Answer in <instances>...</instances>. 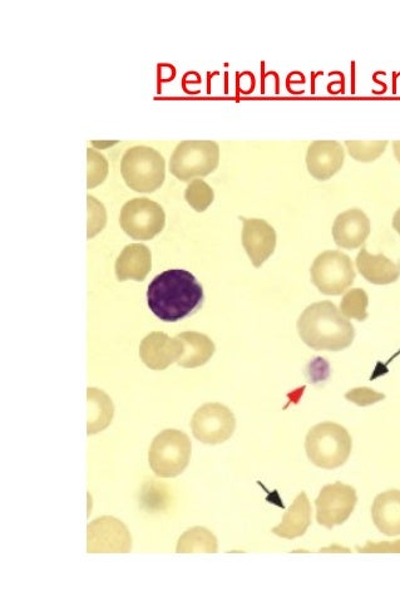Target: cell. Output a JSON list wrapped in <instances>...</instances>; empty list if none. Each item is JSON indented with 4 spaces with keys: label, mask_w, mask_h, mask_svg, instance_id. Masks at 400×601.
Wrapping results in <instances>:
<instances>
[{
    "label": "cell",
    "mask_w": 400,
    "mask_h": 601,
    "mask_svg": "<svg viewBox=\"0 0 400 601\" xmlns=\"http://www.w3.org/2000/svg\"><path fill=\"white\" fill-rule=\"evenodd\" d=\"M370 234V220L360 209H350L337 216L333 225V238L339 248H360Z\"/></svg>",
    "instance_id": "obj_15"
},
{
    "label": "cell",
    "mask_w": 400,
    "mask_h": 601,
    "mask_svg": "<svg viewBox=\"0 0 400 601\" xmlns=\"http://www.w3.org/2000/svg\"><path fill=\"white\" fill-rule=\"evenodd\" d=\"M219 545L217 539L210 530L205 527H192L181 536L177 544V553H217Z\"/></svg>",
    "instance_id": "obj_22"
},
{
    "label": "cell",
    "mask_w": 400,
    "mask_h": 601,
    "mask_svg": "<svg viewBox=\"0 0 400 601\" xmlns=\"http://www.w3.org/2000/svg\"><path fill=\"white\" fill-rule=\"evenodd\" d=\"M166 215L160 204L146 197L133 199L123 206L120 224L135 240H151L165 228Z\"/></svg>",
    "instance_id": "obj_8"
},
{
    "label": "cell",
    "mask_w": 400,
    "mask_h": 601,
    "mask_svg": "<svg viewBox=\"0 0 400 601\" xmlns=\"http://www.w3.org/2000/svg\"><path fill=\"white\" fill-rule=\"evenodd\" d=\"M357 268L367 282L375 285L393 284L400 278V261L394 263L383 254L372 255L367 248L359 251Z\"/></svg>",
    "instance_id": "obj_16"
},
{
    "label": "cell",
    "mask_w": 400,
    "mask_h": 601,
    "mask_svg": "<svg viewBox=\"0 0 400 601\" xmlns=\"http://www.w3.org/2000/svg\"><path fill=\"white\" fill-rule=\"evenodd\" d=\"M191 428L196 440L205 445H221L234 435L236 420L230 408L221 403H207L195 412Z\"/></svg>",
    "instance_id": "obj_9"
},
{
    "label": "cell",
    "mask_w": 400,
    "mask_h": 601,
    "mask_svg": "<svg viewBox=\"0 0 400 601\" xmlns=\"http://www.w3.org/2000/svg\"><path fill=\"white\" fill-rule=\"evenodd\" d=\"M243 221V245L246 254L255 268H260L274 254L276 248V231L268 221L263 219H246Z\"/></svg>",
    "instance_id": "obj_12"
},
{
    "label": "cell",
    "mask_w": 400,
    "mask_h": 601,
    "mask_svg": "<svg viewBox=\"0 0 400 601\" xmlns=\"http://www.w3.org/2000/svg\"><path fill=\"white\" fill-rule=\"evenodd\" d=\"M352 437L347 428L334 422L314 426L306 436V456L316 467L324 470L339 469L352 453Z\"/></svg>",
    "instance_id": "obj_3"
},
{
    "label": "cell",
    "mask_w": 400,
    "mask_h": 601,
    "mask_svg": "<svg viewBox=\"0 0 400 601\" xmlns=\"http://www.w3.org/2000/svg\"><path fill=\"white\" fill-rule=\"evenodd\" d=\"M185 199L197 213H204L214 203L215 194L209 184L196 179L190 182L185 191Z\"/></svg>",
    "instance_id": "obj_24"
},
{
    "label": "cell",
    "mask_w": 400,
    "mask_h": 601,
    "mask_svg": "<svg viewBox=\"0 0 400 601\" xmlns=\"http://www.w3.org/2000/svg\"><path fill=\"white\" fill-rule=\"evenodd\" d=\"M374 525L387 536L400 535V490H389L375 497L372 507Z\"/></svg>",
    "instance_id": "obj_18"
},
{
    "label": "cell",
    "mask_w": 400,
    "mask_h": 601,
    "mask_svg": "<svg viewBox=\"0 0 400 601\" xmlns=\"http://www.w3.org/2000/svg\"><path fill=\"white\" fill-rule=\"evenodd\" d=\"M298 330L301 341L314 351L340 352L355 338L353 324L328 300L309 305L300 315Z\"/></svg>",
    "instance_id": "obj_2"
},
{
    "label": "cell",
    "mask_w": 400,
    "mask_h": 601,
    "mask_svg": "<svg viewBox=\"0 0 400 601\" xmlns=\"http://www.w3.org/2000/svg\"><path fill=\"white\" fill-rule=\"evenodd\" d=\"M345 151L338 141L311 142L306 152V166L310 175L319 181H327L337 175L344 165Z\"/></svg>",
    "instance_id": "obj_13"
},
{
    "label": "cell",
    "mask_w": 400,
    "mask_h": 601,
    "mask_svg": "<svg viewBox=\"0 0 400 601\" xmlns=\"http://www.w3.org/2000/svg\"><path fill=\"white\" fill-rule=\"evenodd\" d=\"M152 268V255L146 245L131 244L123 249L116 261V275L120 282H143Z\"/></svg>",
    "instance_id": "obj_17"
},
{
    "label": "cell",
    "mask_w": 400,
    "mask_h": 601,
    "mask_svg": "<svg viewBox=\"0 0 400 601\" xmlns=\"http://www.w3.org/2000/svg\"><path fill=\"white\" fill-rule=\"evenodd\" d=\"M177 338L180 339L182 346L181 357L177 364L182 368L192 369L205 366L215 354V344L205 334L185 332Z\"/></svg>",
    "instance_id": "obj_20"
},
{
    "label": "cell",
    "mask_w": 400,
    "mask_h": 601,
    "mask_svg": "<svg viewBox=\"0 0 400 601\" xmlns=\"http://www.w3.org/2000/svg\"><path fill=\"white\" fill-rule=\"evenodd\" d=\"M88 156V177L87 187L88 189H95L98 185H101L106 180L108 174V162L100 152L93 149L87 150Z\"/></svg>",
    "instance_id": "obj_26"
},
{
    "label": "cell",
    "mask_w": 400,
    "mask_h": 601,
    "mask_svg": "<svg viewBox=\"0 0 400 601\" xmlns=\"http://www.w3.org/2000/svg\"><path fill=\"white\" fill-rule=\"evenodd\" d=\"M182 346L179 338H170L162 332L148 334L140 344L142 362L153 371H164L179 362Z\"/></svg>",
    "instance_id": "obj_14"
},
{
    "label": "cell",
    "mask_w": 400,
    "mask_h": 601,
    "mask_svg": "<svg viewBox=\"0 0 400 601\" xmlns=\"http://www.w3.org/2000/svg\"><path fill=\"white\" fill-rule=\"evenodd\" d=\"M192 446L189 436L179 430H165L155 437L148 452V461L156 476L172 479L189 466Z\"/></svg>",
    "instance_id": "obj_5"
},
{
    "label": "cell",
    "mask_w": 400,
    "mask_h": 601,
    "mask_svg": "<svg viewBox=\"0 0 400 601\" xmlns=\"http://www.w3.org/2000/svg\"><path fill=\"white\" fill-rule=\"evenodd\" d=\"M311 282L325 295H342L355 279L353 261L338 250H328L316 256L310 269Z\"/></svg>",
    "instance_id": "obj_7"
},
{
    "label": "cell",
    "mask_w": 400,
    "mask_h": 601,
    "mask_svg": "<svg viewBox=\"0 0 400 601\" xmlns=\"http://www.w3.org/2000/svg\"><path fill=\"white\" fill-rule=\"evenodd\" d=\"M359 551H400V541H397L395 544H387L383 543L380 545L368 544L363 549H358Z\"/></svg>",
    "instance_id": "obj_29"
},
{
    "label": "cell",
    "mask_w": 400,
    "mask_h": 601,
    "mask_svg": "<svg viewBox=\"0 0 400 601\" xmlns=\"http://www.w3.org/2000/svg\"><path fill=\"white\" fill-rule=\"evenodd\" d=\"M88 436L105 430L111 425L113 413V403L111 398L101 389L88 388Z\"/></svg>",
    "instance_id": "obj_21"
},
{
    "label": "cell",
    "mask_w": 400,
    "mask_h": 601,
    "mask_svg": "<svg viewBox=\"0 0 400 601\" xmlns=\"http://www.w3.org/2000/svg\"><path fill=\"white\" fill-rule=\"evenodd\" d=\"M204 288L194 274L182 269L157 275L147 289L148 308L162 322L176 323L190 317L204 304Z\"/></svg>",
    "instance_id": "obj_1"
},
{
    "label": "cell",
    "mask_w": 400,
    "mask_h": 601,
    "mask_svg": "<svg viewBox=\"0 0 400 601\" xmlns=\"http://www.w3.org/2000/svg\"><path fill=\"white\" fill-rule=\"evenodd\" d=\"M345 398L359 407H368L383 401L385 394L374 391L372 388L359 387L350 389V391L345 394Z\"/></svg>",
    "instance_id": "obj_28"
},
{
    "label": "cell",
    "mask_w": 400,
    "mask_h": 601,
    "mask_svg": "<svg viewBox=\"0 0 400 601\" xmlns=\"http://www.w3.org/2000/svg\"><path fill=\"white\" fill-rule=\"evenodd\" d=\"M121 174L130 189L151 194L164 184L166 162L152 147L135 146L123 155Z\"/></svg>",
    "instance_id": "obj_4"
},
{
    "label": "cell",
    "mask_w": 400,
    "mask_h": 601,
    "mask_svg": "<svg viewBox=\"0 0 400 601\" xmlns=\"http://www.w3.org/2000/svg\"><path fill=\"white\" fill-rule=\"evenodd\" d=\"M393 228L400 235V208L397 210V213L394 214Z\"/></svg>",
    "instance_id": "obj_30"
},
{
    "label": "cell",
    "mask_w": 400,
    "mask_h": 601,
    "mask_svg": "<svg viewBox=\"0 0 400 601\" xmlns=\"http://www.w3.org/2000/svg\"><path fill=\"white\" fill-rule=\"evenodd\" d=\"M357 502V491L352 486L343 482L324 486L315 501L316 521L327 529L343 525L353 514Z\"/></svg>",
    "instance_id": "obj_10"
},
{
    "label": "cell",
    "mask_w": 400,
    "mask_h": 601,
    "mask_svg": "<svg viewBox=\"0 0 400 601\" xmlns=\"http://www.w3.org/2000/svg\"><path fill=\"white\" fill-rule=\"evenodd\" d=\"M88 239L93 238L98 233H101L102 229L106 225V210L103 208L101 203L95 199V197L88 196Z\"/></svg>",
    "instance_id": "obj_27"
},
{
    "label": "cell",
    "mask_w": 400,
    "mask_h": 601,
    "mask_svg": "<svg viewBox=\"0 0 400 601\" xmlns=\"http://www.w3.org/2000/svg\"><path fill=\"white\" fill-rule=\"evenodd\" d=\"M131 548L130 531L115 517L103 516L88 526V553H128Z\"/></svg>",
    "instance_id": "obj_11"
},
{
    "label": "cell",
    "mask_w": 400,
    "mask_h": 601,
    "mask_svg": "<svg viewBox=\"0 0 400 601\" xmlns=\"http://www.w3.org/2000/svg\"><path fill=\"white\" fill-rule=\"evenodd\" d=\"M220 147L215 141H182L170 160L171 174L180 181L212 174L219 166Z\"/></svg>",
    "instance_id": "obj_6"
},
{
    "label": "cell",
    "mask_w": 400,
    "mask_h": 601,
    "mask_svg": "<svg viewBox=\"0 0 400 601\" xmlns=\"http://www.w3.org/2000/svg\"><path fill=\"white\" fill-rule=\"evenodd\" d=\"M368 305L367 292L362 288H355L344 295L342 303H340V312L348 319H357L358 322H364L368 319Z\"/></svg>",
    "instance_id": "obj_23"
},
{
    "label": "cell",
    "mask_w": 400,
    "mask_h": 601,
    "mask_svg": "<svg viewBox=\"0 0 400 601\" xmlns=\"http://www.w3.org/2000/svg\"><path fill=\"white\" fill-rule=\"evenodd\" d=\"M311 524V507L305 492L296 497L293 505L285 512L281 524L274 527L273 534L279 538L293 540L304 536Z\"/></svg>",
    "instance_id": "obj_19"
},
{
    "label": "cell",
    "mask_w": 400,
    "mask_h": 601,
    "mask_svg": "<svg viewBox=\"0 0 400 601\" xmlns=\"http://www.w3.org/2000/svg\"><path fill=\"white\" fill-rule=\"evenodd\" d=\"M393 150H394V155H395V157H397V160L399 161V164H400V141L393 142Z\"/></svg>",
    "instance_id": "obj_31"
},
{
    "label": "cell",
    "mask_w": 400,
    "mask_h": 601,
    "mask_svg": "<svg viewBox=\"0 0 400 601\" xmlns=\"http://www.w3.org/2000/svg\"><path fill=\"white\" fill-rule=\"evenodd\" d=\"M349 155L360 162H373L383 155L388 141H345Z\"/></svg>",
    "instance_id": "obj_25"
}]
</instances>
